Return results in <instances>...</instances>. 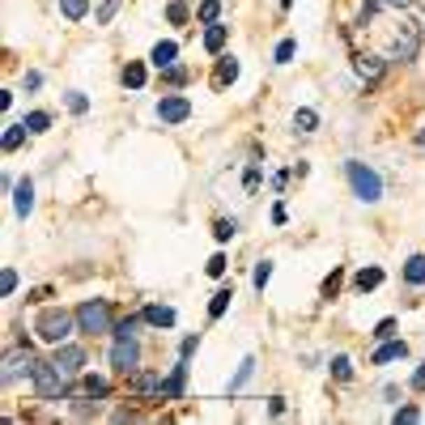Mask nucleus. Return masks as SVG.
I'll use <instances>...</instances> for the list:
<instances>
[{
	"label": "nucleus",
	"mask_w": 425,
	"mask_h": 425,
	"mask_svg": "<svg viewBox=\"0 0 425 425\" xmlns=\"http://www.w3.org/2000/svg\"><path fill=\"white\" fill-rule=\"evenodd\" d=\"M77 332V310H64V306H43L38 319H34V336L47 340V345H64L69 336Z\"/></svg>",
	"instance_id": "nucleus-1"
},
{
	"label": "nucleus",
	"mask_w": 425,
	"mask_h": 425,
	"mask_svg": "<svg viewBox=\"0 0 425 425\" xmlns=\"http://www.w3.org/2000/svg\"><path fill=\"white\" fill-rule=\"evenodd\" d=\"M345 175H349V187H353V196H357L361 204H379V200H383V179H379L375 166H366V162H357V157H349V162H345Z\"/></svg>",
	"instance_id": "nucleus-2"
},
{
	"label": "nucleus",
	"mask_w": 425,
	"mask_h": 425,
	"mask_svg": "<svg viewBox=\"0 0 425 425\" xmlns=\"http://www.w3.org/2000/svg\"><path fill=\"white\" fill-rule=\"evenodd\" d=\"M38 400H73V379H64L51 361H38L34 366V375H30Z\"/></svg>",
	"instance_id": "nucleus-3"
},
{
	"label": "nucleus",
	"mask_w": 425,
	"mask_h": 425,
	"mask_svg": "<svg viewBox=\"0 0 425 425\" xmlns=\"http://www.w3.org/2000/svg\"><path fill=\"white\" fill-rule=\"evenodd\" d=\"M115 324H111V302L106 298H89V302H81L77 306V332H85V336H106Z\"/></svg>",
	"instance_id": "nucleus-4"
},
{
	"label": "nucleus",
	"mask_w": 425,
	"mask_h": 425,
	"mask_svg": "<svg viewBox=\"0 0 425 425\" xmlns=\"http://www.w3.org/2000/svg\"><path fill=\"white\" fill-rule=\"evenodd\" d=\"M157 120H162L166 128L187 124V120H192V98H187V94H179V89L162 94V98H157Z\"/></svg>",
	"instance_id": "nucleus-5"
},
{
	"label": "nucleus",
	"mask_w": 425,
	"mask_h": 425,
	"mask_svg": "<svg viewBox=\"0 0 425 425\" xmlns=\"http://www.w3.org/2000/svg\"><path fill=\"white\" fill-rule=\"evenodd\" d=\"M111 366H115V375H136V370H141V340L136 336H115Z\"/></svg>",
	"instance_id": "nucleus-6"
},
{
	"label": "nucleus",
	"mask_w": 425,
	"mask_h": 425,
	"mask_svg": "<svg viewBox=\"0 0 425 425\" xmlns=\"http://www.w3.org/2000/svg\"><path fill=\"white\" fill-rule=\"evenodd\" d=\"M51 366H56L64 379H81L85 375V349L64 340V345H56V353H51Z\"/></svg>",
	"instance_id": "nucleus-7"
},
{
	"label": "nucleus",
	"mask_w": 425,
	"mask_h": 425,
	"mask_svg": "<svg viewBox=\"0 0 425 425\" xmlns=\"http://www.w3.org/2000/svg\"><path fill=\"white\" fill-rule=\"evenodd\" d=\"M34 366H38V357H34L30 349H13V353L5 357V370H0V379H5V387H13L22 375H26V379L34 375Z\"/></svg>",
	"instance_id": "nucleus-8"
},
{
	"label": "nucleus",
	"mask_w": 425,
	"mask_h": 425,
	"mask_svg": "<svg viewBox=\"0 0 425 425\" xmlns=\"http://www.w3.org/2000/svg\"><path fill=\"white\" fill-rule=\"evenodd\" d=\"M417 51H421V26H417V22H408V26H404V34H396V43H391V60L412 64V60H417Z\"/></svg>",
	"instance_id": "nucleus-9"
},
{
	"label": "nucleus",
	"mask_w": 425,
	"mask_h": 425,
	"mask_svg": "<svg viewBox=\"0 0 425 425\" xmlns=\"http://www.w3.org/2000/svg\"><path fill=\"white\" fill-rule=\"evenodd\" d=\"M183 387H187V357H179L175 370L162 379V387H157V400H183Z\"/></svg>",
	"instance_id": "nucleus-10"
},
{
	"label": "nucleus",
	"mask_w": 425,
	"mask_h": 425,
	"mask_svg": "<svg viewBox=\"0 0 425 425\" xmlns=\"http://www.w3.org/2000/svg\"><path fill=\"white\" fill-rule=\"evenodd\" d=\"M238 73H243V64L234 60V56H217V69H212V89H230L234 81H238Z\"/></svg>",
	"instance_id": "nucleus-11"
},
{
	"label": "nucleus",
	"mask_w": 425,
	"mask_h": 425,
	"mask_svg": "<svg viewBox=\"0 0 425 425\" xmlns=\"http://www.w3.org/2000/svg\"><path fill=\"white\" fill-rule=\"evenodd\" d=\"M149 64H153L157 73L171 69V64H179V43H175V38H157L153 51H149Z\"/></svg>",
	"instance_id": "nucleus-12"
},
{
	"label": "nucleus",
	"mask_w": 425,
	"mask_h": 425,
	"mask_svg": "<svg viewBox=\"0 0 425 425\" xmlns=\"http://www.w3.org/2000/svg\"><path fill=\"white\" fill-rule=\"evenodd\" d=\"M141 315H145V324H149V328H157V332H171V328H175V319H179V315H175V306H162V302H149Z\"/></svg>",
	"instance_id": "nucleus-13"
},
{
	"label": "nucleus",
	"mask_w": 425,
	"mask_h": 425,
	"mask_svg": "<svg viewBox=\"0 0 425 425\" xmlns=\"http://www.w3.org/2000/svg\"><path fill=\"white\" fill-rule=\"evenodd\" d=\"M13 212H17V217H30V212H34V179L30 175L13 183Z\"/></svg>",
	"instance_id": "nucleus-14"
},
{
	"label": "nucleus",
	"mask_w": 425,
	"mask_h": 425,
	"mask_svg": "<svg viewBox=\"0 0 425 425\" xmlns=\"http://www.w3.org/2000/svg\"><path fill=\"white\" fill-rule=\"evenodd\" d=\"M204 51H208V56H222V51H226V43H230V26L226 22H212V26H204Z\"/></svg>",
	"instance_id": "nucleus-15"
},
{
	"label": "nucleus",
	"mask_w": 425,
	"mask_h": 425,
	"mask_svg": "<svg viewBox=\"0 0 425 425\" xmlns=\"http://www.w3.org/2000/svg\"><path fill=\"white\" fill-rule=\"evenodd\" d=\"M383 69H387V60H383V56H353V73H357V77H366V85H375V81L383 77Z\"/></svg>",
	"instance_id": "nucleus-16"
},
{
	"label": "nucleus",
	"mask_w": 425,
	"mask_h": 425,
	"mask_svg": "<svg viewBox=\"0 0 425 425\" xmlns=\"http://www.w3.org/2000/svg\"><path fill=\"white\" fill-rule=\"evenodd\" d=\"M404 357H408V345L391 336V340H383V345L375 349V357H370V361H375V366H387V361H404Z\"/></svg>",
	"instance_id": "nucleus-17"
},
{
	"label": "nucleus",
	"mask_w": 425,
	"mask_h": 425,
	"mask_svg": "<svg viewBox=\"0 0 425 425\" xmlns=\"http://www.w3.org/2000/svg\"><path fill=\"white\" fill-rule=\"evenodd\" d=\"M120 81H124V89H145L149 69H145L141 60H128V64H124V73H120Z\"/></svg>",
	"instance_id": "nucleus-18"
},
{
	"label": "nucleus",
	"mask_w": 425,
	"mask_h": 425,
	"mask_svg": "<svg viewBox=\"0 0 425 425\" xmlns=\"http://www.w3.org/2000/svg\"><path fill=\"white\" fill-rule=\"evenodd\" d=\"M379 285H383V268H375V264L353 277V289H357V294H370V289H379Z\"/></svg>",
	"instance_id": "nucleus-19"
},
{
	"label": "nucleus",
	"mask_w": 425,
	"mask_h": 425,
	"mask_svg": "<svg viewBox=\"0 0 425 425\" xmlns=\"http://www.w3.org/2000/svg\"><path fill=\"white\" fill-rule=\"evenodd\" d=\"M192 81V69L187 64H171V69H162V89H183Z\"/></svg>",
	"instance_id": "nucleus-20"
},
{
	"label": "nucleus",
	"mask_w": 425,
	"mask_h": 425,
	"mask_svg": "<svg viewBox=\"0 0 425 425\" xmlns=\"http://www.w3.org/2000/svg\"><path fill=\"white\" fill-rule=\"evenodd\" d=\"M81 391L94 396V400H106V396H111V379H102V375H81Z\"/></svg>",
	"instance_id": "nucleus-21"
},
{
	"label": "nucleus",
	"mask_w": 425,
	"mask_h": 425,
	"mask_svg": "<svg viewBox=\"0 0 425 425\" xmlns=\"http://www.w3.org/2000/svg\"><path fill=\"white\" fill-rule=\"evenodd\" d=\"M230 298H234V285H222L217 294H212V302H208V319H212V324L230 310Z\"/></svg>",
	"instance_id": "nucleus-22"
},
{
	"label": "nucleus",
	"mask_w": 425,
	"mask_h": 425,
	"mask_svg": "<svg viewBox=\"0 0 425 425\" xmlns=\"http://www.w3.org/2000/svg\"><path fill=\"white\" fill-rule=\"evenodd\" d=\"M251 375H255V357H243L238 370H234V379H230V396H238V391L251 383Z\"/></svg>",
	"instance_id": "nucleus-23"
},
{
	"label": "nucleus",
	"mask_w": 425,
	"mask_h": 425,
	"mask_svg": "<svg viewBox=\"0 0 425 425\" xmlns=\"http://www.w3.org/2000/svg\"><path fill=\"white\" fill-rule=\"evenodd\" d=\"M315 128H319V111H310V106H298V111H294V132L310 136Z\"/></svg>",
	"instance_id": "nucleus-24"
},
{
	"label": "nucleus",
	"mask_w": 425,
	"mask_h": 425,
	"mask_svg": "<svg viewBox=\"0 0 425 425\" xmlns=\"http://www.w3.org/2000/svg\"><path fill=\"white\" fill-rule=\"evenodd\" d=\"M404 281L408 285H425V255H408V264H404Z\"/></svg>",
	"instance_id": "nucleus-25"
},
{
	"label": "nucleus",
	"mask_w": 425,
	"mask_h": 425,
	"mask_svg": "<svg viewBox=\"0 0 425 425\" xmlns=\"http://www.w3.org/2000/svg\"><path fill=\"white\" fill-rule=\"evenodd\" d=\"M196 22H204V26L222 22V0H200V5H196Z\"/></svg>",
	"instance_id": "nucleus-26"
},
{
	"label": "nucleus",
	"mask_w": 425,
	"mask_h": 425,
	"mask_svg": "<svg viewBox=\"0 0 425 425\" xmlns=\"http://www.w3.org/2000/svg\"><path fill=\"white\" fill-rule=\"evenodd\" d=\"M166 22L171 26H187L192 22V5H187V0H171V5H166Z\"/></svg>",
	"instance_id": "nucleus-27"
},
{
	"label": "nucleus",
	"mask_w": 425,
	"mask_h": 425,
	"mask_svg": "<svg viewBox=\"0 0 425 425\" xmlns=\"http://www.w3.org/2000/svg\"><path fill=\"white\" fill-rule=\"evenodd\" d=\"M56 9L69 17V22H81L89 13V0H56Z\"/></svg>",
	"instance_id": "nucleus-28"
},
{
	"label": "nucleus",
	"mask_w": 425,
	"mask_h": 425,
	"mask_svg": "<svg viewBox=\"0 0 425 425\" xmlns=\"http://www.w3.org/2000/svg\"><path fill=\"white\" fill-rule=\"evenodd\" d=\"M26 136H30V128H26V124H9V128H5V153L22 149V145H26Z\"/></svg>",
	"instance_id": "nucleus-29"
},
{
	"label": "nucleus",
	"mask_w": 425,
	"mask_h": 425,
	"mask_svg": "<svg viewBox=\"0 0 425 425\" xmlns=\"http://www.w3.org/2000/svg\"><path fill=\"white\" fill-rule=\"evenodd\" d=\"M120 9H124V0H102V5H98V13H94V22H98V26H111Z\"/></svg>",
	"instance_id": "nucleus-30"
},
{
	"label": "nucleus",
	"mask_w": 425,
	"mask_h": 425,
	"mask_svg": "<svg viewBox=\"0 0 425 425\" xmlns=\"http://www.w3.org/2000/svg\"><path fill=\"white\" fill-rule=\"evenodd\" d=\"M328 370H332V379H336V383H349V379H353V361H349L345 353H336Z\"/></svg>",
	"instance_id": "nucleus-31"
},
{
	"label": "nucleus",
	"mask_w": 425,
	"mask_h": 425,
	"mask_svg": "<svg viewBox=\"0 0 425 425\" xmlns=\"http://www.w3.org/2000/svg\"><path fill=\"white\" fill-rule=\"evenodd\" d=\"M238 234V222L234 217H217V222H212V238H217V243H230Z\"/></svg>",
	"instance_id": "nucleus-32"
},
{
	"label": "nucleus",
	"mask_w": 425,
	"mask_h": 425,
	"mask_svg": "<svg viewBox=\"0 0 425 425\" xmlns=\"http://www.w3.org/2000/svg\"><path fill=\"white\" fill-rule=\"evenodd\" d=\"M340 281H345V273H340V268H332V273L324 277V285H319V298H328V302H332V298L340 294Z\"/></svg>",
	"instance_id": "nucleus-33"
},
{
	"label": "nucleus",
	"mask_w": 425,
	"mask_h": 425,
	"mask_svg": "<svg viewBox=\"0 0 425 425\" xmlns=\"http://www.w3.org/2000/svg\"><path fill=\"white\" fill-rule=\"evenodd\" d=\"M22 124L30 128V136H43V132L51 128V115H47V111H30V115H26Z\"/></svg>",
	"instance_id": "nucleus-34"
},
{
	"label": "nucleus",
	"mask_w": 425,
	"mask_h": 425,
	"mask_svg": "<svg viewBox=\"0 0 425 425\" xmlns=\"http://www.w3.org/2000/svg\"><path fill=\"white\" fill-rule=\"evenodd\" d=\"M141 324H145V315H128V319H120V324L111 328V336H136Z\"/></svg>",
	"instance_id": "nucleus-35"
},
{
	"label": "nucleus",
	"mask_w": 425,
	"mask_h": 425,
	"mask_svg": "<svg viewBox=\"0 0 425 425\" xmlns=\"http://www.w3.org/2000/svg\"><path fill=\"white\" fill-rule=\"evenodd\" d=\"M64 106H69L73 115H85V111H89V98H85L81 89H69V94H64Z\"/></svg>",
	"instance_id": "nucleus-36"
},
{
	"label": "nucleus",
	"mask_w": 425,
	"mask_h": 425,
	"mask_svg": "<svg viewBox=\"0 0 425 425\" xmlns=\"http://www.w3.org/2000/svg\"><path fill=\"white\" fill-rule=\"evenodd\" d=\"M251 281H255V289L264 294V285L273 281V259H259V264H255V273H251Z\"/></svg>",
	"instance_id": "nucleus-37"
},
{
	"label": "nucleus",
	"mask_w": 425,
	"mask_h": 425,
	"mask_svg": "<svg viewBox=\"0 0 425 425\" xmlns=\"http://www.w3.org/2000/svg\"><path fill=\"white\" fill-rule=\"evenodd\" d=\"M294 51H298V43H294V38H281L277 51H273V64H289V60H294Z\"/></svg>",
	"instance_id": "nucleus-38"
},
{
	"label": "nucleus",
	"mask_w": 425,
	"mask_h": 425,
	"mask_svg": "<svg viewBox=\"0 0 425 425\" xmlns=\"http://www.w3.org/2000/svg\"><path fill=\"white\" fill-rule=\"evenodd\" d=\"M0 294H5V298L17 294V268H0Z\"/></svg>",
	"instance_id": "nucleus-39"
},
{
	"label": "nucleus",
	"mask_w": 425,
	"mask_h": 425,
	"mask_svg": "<svg viewBox=\"0 0 425 425\" xmlns=\"http://www.w3.org/2000/svg\"><path fill=\"white\" fill-rule=\"evenodd\" d=\"M226 268H230V264H226V255H222V251H217V255H212V259L204 264V273H208V277H217V281L226 277Z\"/></svg>",
	"instance_id": "nucleus-40"
},
{
	"label": "nucleus",
	"mask_w": 425,
	"mask_h": 425,
	"mask_svg": "<svg viewBox=\"0 0 425 425\" xmlns=\"http://www.w3.org/2000/svg\"><path fill=\"white\" fill-rule=\"evenodd\" d=\"M259 179H264V166L255 162V166H247V175H243V187H247V192H255V187H259Z\"/></svg>",
	"instance_id": "nucleus-41"
},
{
	"label": "nucleus",
	"mask_w": 425,
	"mask_h": 425,
	"mask_svg": "<svg viewBox=\"0 0 425 425\" xmlns=\"http://www.w3.org/2000/svg\"><path fill=\"white\" fill-rule=\"evenodd\" d=\"M391 421H396V425H400V421H421V408H417V404H404V408L391 412Z\"/></svg>",
	"instance_id": "nucleus-42"
},
{
	"label": "nucleus",
	"mask_w": 425,
	"mask_h": 425,
	"mask_svg": "<svg viewBox=\"0 0 425 425\" xmlns=\"http://www.w3.org/2000/svg\"><path fill=\"white\" fill-rule=\"evenodd\" d=\"M396 336V319L387 315V319H379V328H375V340H391Z\"/></svg>",
	"instance_id": "nucleus-43"
},
{
	"label": "nucleus",
	"mask_w": 425,
	"mask_h": 425,
	"mask_svg": "<svg viewBox=\"0 0 425 425\" xmlns=\"http://www.w3.org/2000/svg\"><path fill=\"white\" fill-rule=\"evenodd\" d=\"M38 85H43V73H34V69H30V73L22 77V89H26V94H34Z\"/></svg>",
	"instance_id": "nucleus-44"
},
{
	"label": "nucleus",
	"mask_w": 425,
	"mask_h": 425,
	"mask_svg": "<svg viewBox=\"0 0 425 425\" xmlns=\"http://www.w3.org/2000/svg\"><path fill=\"white\" fill-rule=\"evenodd\" d=\"M200 349V336H183V345H179V357H187L192 361V353Z\"/></svg>",
	"instance_id": "nucleus-45"
},
{
	"label": "nucleus",
	"mask_w": 425,
	"mask_h": 425,
	"mask_svg": "<svg viewBox=\"0 0 425 425\" xmlns=\"http://www.w3.org/2000/svg\"><path fill=\"white\" fill-rule=\"evenodd\" d=\"M268 417H285V396H273L268 400Z\"/></svg>",
	"instance_id": "nucleus-46"
},
{
	"label": "nucleus",
	"mask_w": 425,
	"mask_h": 425,
	"mask_svg": "<svg viewBox=\"0 0 425 425\" xmlns=\"http://www.w3.org/2000/svg\"><path fill=\"white\" fill-rule=\"evenodd\" d=\"M412 391H425V361L417 366V375H412Z\"/></svg>",
	"instance_id": "nucleus-47"
},
{
	"label": "nucleus",
	"mask_w": 425,
	"mask_h": 425,
	"mask_svg": "<svg viewBox=\"0 0 425 425\" xmlns=\"http://www.w3.org/2000/svg\"><path fill=\"white\" fill-rule=\"evenodd\" d=\"M285 179H289V175H285V171H277V175H273V192H285Z\"/></svg>",
	"instance_id": "nucleus-48"
},
{
	"label": "nucleus",
	"mask_w": 425,
	"mask_h": 425,
	"mask_svg": "<svg viewBox=\"0 0 425 425\" xmlns=\"http://www.w3.org/2000/svg\"><path fill=\"white\" fill-rule=\"evenodd\" d=\"M383 5H391V9H404V5H412V0H383Z\"/></svg>",
	"instance_id": "nucleus-49"
},
{
	"label": "nucleus",
	"mask_w": 425,
	"mask_h": 425,
	"mask_svg": "<svg viewBox=\"0 0 425 425\" xmlns=\"http://www.w3.org/2000/svg\"><path fill=\"white\" fill-rule=\"evenodd\" d=\"M294 5H298V0H281V9H294Z\"/></svg>",
	"instance_id": "nucleus-50"
},
{
	"label": "nucleus",
	"mask_w": 425,
	"mask_h": 425,
	"mask_svg": "<svg viewBox=\"0 0 425 425\" xmlns=\"http://www.w3.org/2000/svg\"><path fill=\"white\" fill-rule=\"evenodd\" d=\"M417 145H425V132H417Z\"/></svg>",
	"instance_id": "nucleus-51"
}]
</instances>
